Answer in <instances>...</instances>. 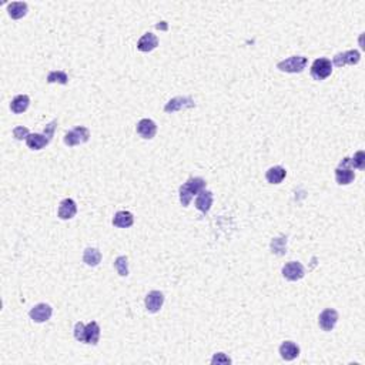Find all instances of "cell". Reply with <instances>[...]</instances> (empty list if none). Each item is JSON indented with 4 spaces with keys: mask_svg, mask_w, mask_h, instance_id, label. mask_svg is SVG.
Segmentation results:
<instances>
[{
    "mask_svg": "<svg viewBox=\"0 0 365 365\" xmlns=\"http://www.w3.org/2000/svg\"><path fill=\"white\" fill-rule=\"evenodd\" d=\"M271 248H273V252L275 254H284L285 252V248H287V238H275L273 240V243H271Z\"/></svg>",
    "mask_w": 365,
    "mask_h": 365,
    "instance_id": "27",
    "label": "cell"
},
{
    "mask_svg": "<svg viewBox=\"0 0 365 365\" xmlns=\"http://www.w3.org/2000/svg\"><path fill=\"white\" fill-rule=\"evenodd\" d=\"M83 261L90 267H96L99 266L100 261H101V252H100L97 248H86L83 252Z\"/></svg>",
    "mask_w": 365,
    "mask_h": 365,
    "instance_id": "23",
    "label": "cell"
},
{
    "mask_svg": "<svg viewBox=\"0 0 365 365\" xmlns=\"http://www.w3.org/2000/svg\"><path fill=\"white\" fill-rule=\"evenodd\" d=\"M30 136V131L27 127H23V126H17L13 129V137L16 140H26L27 137Z\"/></svg>",
    "mask_w": 365,
    "mask_h": 365,
    "instance_id": "28",
    "label": "cell"
},
{
    "mask_svg": "<svg viewBox=\"0 0 365 365\" xmlns=\"http://www.w3.org/2000/svg\"><path fill=\"white\" fill-rule=\"evenodd\" d=\"M49 143H50V138L46 134H39V133H33L26 138V144L31 150H42Z\"/></svg>",
    "mask_w": 365,
    "mask_h": 365,
    "instance_id": "18",
    "label": "cell"
},
{
    "mask_svg": "<svg viewBox=\"0 0 365 365\" xmlns=\"http://www.w3.org/2000/svg\"><path fill=\"white\" fill-rule=\"evenodd\" d=\"M77 214V204L75 200L71 198H64L59 205V211L57 215L61 220H70Z\"/></svg>",
    "mask_w": 365,
    "mask_h": 365,
    "instance_id": "14",
    "label": "cell"
},
{
    "mask_svg": "<svg viewBox=\"0 0 365 365\" xmlns=\"http://www.w3.org/2000/svg\"><path fill=\"white\" fill-rule=\"evenodd\" d=\"M100 340V327L96 321H91L87 325H84L83 337H82V342L84 344H91L96 345Z\"/></svg>",
    "mask_w": 365,
    "mask_h": 365,
    "instance_id": "12",
    "label": "cell"
},
{
    "mask_svg": "<svg viewBox=\"0 0 365 365\" xmlns=\"http://www.w3.org/2000/svg\"><path fill=\"white\" fill-rule=\"evenodd\" d=\"M354 178H355V173L351 167L350 157H345L341 160L340 166L335 168V180L340 186H348L354 181Z\"/></svg>",
    "mask_w": 365,
    "mask_h": 365,
    "instance_id": "5",
    "label": "cell"
},
{
    "mask_svg": "<svg viewBox=\"0 0 365 365\" xmlns=\"http://www.w3.org/2000/svg\"><path fill=\"white\" fill-rule=\"evenodd\" d=\"M47 83H59V84H67L68 76L61 71V70H53L47 75Z\"/></svg>",
    "mask_w": 365,
    "mask_h": 365,
    "instance_id": "24",
    "label": "cell"
},
{
    "mask_svg": "<svg viewBox=\"0 0 365 365\" xmlns=\"http://www.w3.org/2000/svg\"><path fill=\"white\" fill-rule=\"evenodd\" d=\"M280 355L285 361H293L300 355V347L297 345L296 342L284 341L280 345Z\"/></svg>",
    "mask_w": 365,
    "mask_h": 365,
    "instance_id": "17",
    "label": "cell"
},
{
    "mask_svg": "<svg viewBox=\"0 0 365 365\" xmlns=\"http://www.w3.org/2000/svg\"><path fill=\"white\" fill-rule=\"evenodd\" d=\"M285 175H287L285 168L281 167V166H274V167H270L267 170L266 178L270 184H280L285 178Z\"/></svg>",
    "mask_w": 365,
    "mask_h": 365,
    "instance_id": "20",
    "label": "cell"
},
{
    "mask_svg": "<svg viewBox=\"0 0 365 365\" xmlns=\"http://www.w3.org/2000/svg\"><path fill=\"white\" fill-rule=\"evenodd\" d=\"M114 268L122 277H127L129 275V263H127V257L126 256H120L114 261Z\"/></svg>",
    "mask_w": 365,
    "mask_h": 365,
    "instance_id": "25",
    "label": "cell"
},
{
    "mask_svg": "<svg viewBox=\"0 0 365 365\" xmlns=\"http://www.w3.org/2000/svg\"><path fill=\"white\" fill-rule=\"evenodd\" d=\"M90 138V130L84 126H77L73 130H70L64 136V144L68 147H75V145L87 143Z\"/></svg>",
    "mask_w": 365,
    "mask_h": 365,
    "instance_id": "4",
    "label": "cell"
},
{
    "mask_svg": "<svg viewBox=\"0 0 365 365\" xmlns=\"http://www.w3.org/2000/svg\"><path fill=\"white\" fill-rule=\"evenodd\" d=\"M213 193L208 190L200 191L196 198V207L197 210H200L201 213H208L211 205H213Z\"/></svg>",
    "mask_w": 365,
    "mask_h": 365,
    "instance_id": "16",
    "label": "cell"
},
{
    "mask_svg": "<svg viewBox=\"0 0 365 365\" xmlns=\"http://www.w3.org/2000/svg\"><path fill=\"white\" fill-rule=\"evenodd\" d=\"M157 133V124L150 119H143L137 123V134L144 140H152Z\"/></svg>",
    "mask_w": 365,
    "mask_h": 365,
    "instance_id": "13",
    "label": "cell"
},
{
    "mask_svg": "<svg viewBox=\"0 0 365 365\" xmlns=\"http://www.w3.org/2000/svg\"><path fill=\"white\" fill-rule=\"evenodd\" d=\"M8 12L9 16L15 20H19L24 16L27 15V3L24 2H13V3H9L8 5Z\"/></svg>",
    "mask_w": 365,
    "mask_h": 365,
    "instance_id": "21",
    "label": "cell"
},
{
    "mask_svg": "<svg viewBox=\"0 0 365 365\" xmlns=\"http://www.w3.org/2000/svg\"><path fill=\"white\" fill-rule=\"evenodd\" d=\"M157 46H159V39H157L156 34H153V33H144V34L140 38V40L137 42V49H138L140 52H144V53L152 52Z\"/></svg>",
    "mask_w": 365,
    "mask_h": 365,
    "instance_id": "15",
    "label": "cell"
},
{
    "mask_svg": "<svg viewBox=\"0 0 365 365\" xmlns=\"http://www.w3.org/2000/svg\"><path fill=\"white\" fill-rule=\"evenodd\" d=\"M359 60H361V53L358 50H347V52L335 54L333 64L337 66V67H344L347 64L355 66V64L359 63Z\"/></svg>",
    "mask_w": 365,
    "mask_h": 365,
    "instance_id": "6",
    "label": "cell"
},
{
    "mask_svg": "<svg viewBox=\"0 0 365 365\" xmlns=\"http://www.w3.org/2000/svg\"><path fill=\"white\" fill-rule=\"evenodd\" d=\"M193 107H196L194 100L189 96H180V97H174V99L170 100L164 106V112L166 113H175V112H180L182 108H193Z\"/></svg>",
    "mask_w": 365,
    "mask_h": 365,
    "instance_id": "9",
    "label": "cell"
},
{
    "mask_svg": "<svg viewBox=\"0 0 365 365\" xmlns=\"http://www.w3.org/2000/svg\"><path fill=\"white\" fill-rule=\"evenodd\" d=\"M83 330H84V324L83 322H77L75 325V338L77 341L82 342V337H83Z\"/></svg>",
    "mask_w": 365,
    "mask_h": 365,
    "instance_id": "30",
    "label": "cell"
},
{
    "mask_svg": "<svg viewBox=\"0 0 365 365\" xmlns=\"http://www.w3.org/2000/svg\"><path fill=\"white\" fill-rule=\"evenodd\" d=\"M337 322H338V312L335 311L334 308H327L319 314L318 324L322 331H325V333L333 331Z\"/></svg>",
    "mask_w": 365,
    "mask_h": 365,
    "instance_id": "8",
    "label": "cell"
},
{
    "mask_svg": "<svg viewBox=\"0 0 365 365\" xmlns=\"http://www.w3.org/2000/svg\"><path fill=\"white\" fill-rule=\"evenodd\" d=\"M308 64V59L304 56H291L285 60L280 61L277 64V68L285 71V73H301Z\"/></svg>",
    "mask_w": 365,
    "mask_h": 365,
    "instance_id": "3",
    "label": "cell"
},
{
    "mask_svg": "<svg viewBox=\"0 0 365 365\" xmlns=\"http://www.w3.org/2000/svg\"><path fill=\"white\" fill-rule=\"evenodd\" d=\"M133 223H134V217L130 211H119L116 213L113 218V226L119 228H129L133 226Z\"/></svg>",
    "mask_w": 365,
    "mask_h": 365,
    "instance_id": "22",
    "label": "cell"
},
{
    "mask_svg": "<svg viewBox=\"0 0 365 365\" xmlns=\"http://www.w3.org/2000/svg\"><path fill=\"white\" fill-rule=\"evenodd\" d=\"M333 73V63L330 59L325 57H319L315 59L311 64V77L317 82H322L327 77L331 76Z\"/></svg>",
    "mask_w": 365,
    "mask_h": 365,
    "instance_id": "2",
    "label": "cell"
},
{
    "mask_svg": "<svg viewBox=\"0 0 365 365\" xmlns=\"http://www.w3.org/2000/svg\"><path fill=\"white\" fill-rule=\"evenodd\" d=\"M350 164L352 168H358V170H364L365 168V154L362 150H359L354 154V157L350 159Z\"/></svg>",
    "mask_w": 365,
    "mask_h": 365,
    "instance_id": "26",
    "label": "cell"
},
{
    "mask_svg": "<svg viewBox=\"0 0 365 365\" xmlns=\"http://www.w3.org/2000/svg\"><path fill=\"white\" fill-rule=\"evenodd\" d=\"M282 275L288 281H298L305 275V270L301 263L298 261H289L282 267Z\"/></svg>",
    "mask_w": 365,
    "mask_h": 365,
    "instance_id": "7",
    "label": "cell"
},
{
    "mask_svg": "<svg viewBox=\"0 0 365 365\" xmlns=\"http://www.w3.org/2000/svg\"><path fill=\"white\" fill-rule=\"evenodd\" d=\"M145 308L149 312H159L160 308L163 307V303H164V296L161 291H150L147 296H145Z\"/></svg>",
    "mask_w": 365,
    "mask_h": 365,
    "instance_id": "11",
    "label": "cell"
},
{
    "mask_svg": "<svg viewBox=\"0 0 365 365\" xmlns=\"http://www.w3.org/2000/svg\"><path fill=\"white\" fill-rule=\"evenodd\" d=\"M29 104H30V97L27 94H19V96H16L15 99L12 100L10 110L15 114H22L29 108Z\"/></svg>",
    "mask_w": 365,
    "mask_h": 365,
    "instance_id": "19",
    "label": "cell"
},
{
    "mask_svg": "<svg viewBox=\"0 0 365 365\" xmlns=\"http://www.w3.org/2000/svg\"><path fill=\"white\" fill-rule=\"evenodd\" d=\"M52 314H53V308L49 304L34 305L30 310V312H29L30 318L33 319L34 322H46V321L50 319Z\"/></svg>",
    "mask_w": 365,
    "mask_h": 365,
    "instance_id": "10",
    "label": "cell"
},
{
    "mask_svg": "<svg viewBox=\"0 0 365 365\" xmlns=\"http://www.w3.org/2000/svg\"><path fill=\"white\" fill-rule=\"evenodd\" d=\"M205 180L201 177H191L180 187V203L182 207H189L191 198L200 191L205 190Z\"/></svg>",
    "mask_w": 365,
    "mask_h": 365,
    "instance_id": "1",
    "label": "cell"
},
{
    "mask_svg": "<svg viewBox=\"0 0 365 365\" xmlns=\"http://www.w3.org/2000/svg\"><path fill=\"white\" fill-rule=\"evenodd\" d=\"M56 124H57V122L56 120H53L52 123H49L47 126H46V129H45V134L50 140H52V137H53V133H54V129H56Z\"/></svg>",
    "mask_w": 365,
    "mask_h": 365,
    "instance_id": "31",
    "label": "cell"
},
{
    "mask_svg": "<svg viewBox=\"0 0 365 365\" xmlns=\"http://www.w3.org/2000/svg\"><path fill=\"white\" fill-rule=\"evenodd\" d=\"M211 364L227 365L231 364V359H230L224 352H217V354H214V357L211 358Z\"/></svg>",
    "mask_w": 365,
    "mask_h": 365,
    "instance_id": "29",
    "label": "cell"
}]
</instances>
